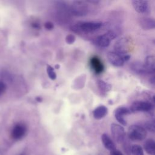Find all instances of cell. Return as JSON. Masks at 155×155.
I'll return each instance as SVG.
<instances>
[{
  "instance_id": "30bf717a",
  "label": "cell",
  "mask_w": 155,
  "mask_h": 155,
  "mask_svg": "<svg viewBox=\"0 0 155 155\" xmlns=\"http://www.w3.org/2000/svg\"><path fill=\"white\" fill-rule=\"evenodd\" d=\"M131 113L130 108L125 107H119L114 111V117L121 125L125 126L127 125V122L124 118V116L129 114Z\"/></svg>"
},
{
  "instance_id": "277c9868",
  "label": "cell",
  "mask_w": 155,
  "mask_h": 155,
  "mask_svg": "<svg viewBox=\"0 0 155 155\" xmlns=\"http://www.w3.org/2000/svg\"><path fill=\"white\" fill-rule=\"evenodd\" d=\"M111 133L114 140L118 143H123L125 139V131L124 128L119 124L113 123L111 125Z\"/></svg>"
},
{
  "instance_id": "4fadbf2b",
  "label": "cell",
  "mask_w": 155,
  "mask_h": 155,
  "mask_svg": "<svg viewBox=\"0 0 155 155\" xmlns=\"http://www.w3.org/2000/svg\"><path fill=\"white\" fill-rule=\"evenodd\" d=\"M101 140L103 145L107 150L111 151L116 149V145L114 142L108 134L104 133L101 136Z\"/></svg>"
},
{
  "instance_id": "d4e9b609",
  "label": "cell",
  "mask_w": 155,
  "mask_h": 155,
  "mask_svg": "<svg viewBox=\"0 0 155 155\" xmlns=\"http://www.w3.org/2000/svg\"><path fill=\"white\" fill-rule=\"evenodd\" d=\"M44 27L45 28L48 30H51L54 28V25L52 22H47L45 23L44 24Z\"/></svg>"
},
{
  "instance_id": "6da1fadb",
  "label": "cell",
  "mask_w": 155,
  "mask_h": 155,
  "mask_svg": "<svg viewBox=\"0 0 155 155\" xmlns=\"http://www.w3.org/2000/svg\"><path fill=\"white\" fill-rule=\"evenodd\" d=\"M133 48L134 42L129 36H124L118 39L114 45V51L122 56L129 54Z\"/></svg>"
},
{
  "instance_id": "7a4b0ae2",
  "label": "cell",
  "mask_w": 155,
  "mask_h": 155,
  "mask_svg": "<svg viewBox=\"0 0 155 155\" xmlns=\"http://www.w3.org/2000/svg\"><path fill=\"white\" fill-rule=\"evenodd\" d=\"M127 136L129 139L133 141H141L147 136L146 129L139 125H132L128 130Z\"/></svg>"
},
{
  "instance_id": "5b68a950",
  "label": "cell",
  "mask_w": 155,
  "mask_h": 155,
  "mask_svg": "<svg viewBox=\"0 0 155 155\" xmlns=\"http://www.w3.org/2000/svg\"><path fill=\"white\" fill-rule=\"evenodd\" d=\"M116 34L111 31H108L107 33L97 36L95 39V44L101 47H107L110 45V42L112 39L115 38Z\"/></svg>"
},
{
  "instance_id": "8992f818",
  "label": "cell",
  "mask_w": 155,
  "mask_h": 155,
  "mask_svg": "<svg viewBox=\"0 0 155 155\" xmlns=\"http://www.w3.org/2000/svg\"><path fill=\"white\" fill-rule=\"evenodd\" d=\"M131 4L134 10L139 13L147 14L150 12V5L147 1L134 0Z\"/></svg>"
},
{
  "instance_id": "d6986e66",
  "label": "cell",
  "mask_w": 155,
  "mask_h": 155,
  "mask_svg": "<svg viewBox=\"0 0 155 155\" xmlns=\"http://www.w3.org/2000/svg\"><path fill=\"white\" fill-rule=\"evenodd\" d=\"M145 128L151 132L155 133V117L147 120L145 123Z\"/></svg>"
},
{
  "instance_id": "52a82bcc",
  "label": "cell",
  "mask_w": 155,
  "mask_h": 155,
  "mask_svg": "<svg viewBox=\"0 0 155 155\" xmlns=\"http://www.w3.org/2000/svg\"><path fill=\"white\" fill-rule=\"evenodd\" d=\"M27 132V127L23 123H18L13 128L11 136L15 140H19L22 139Z\"/></svg>"
},
{
  "instance_id": "7402d4cb",
  "label": "cell",
  "mask_w": 155,
  "mask_h": 155,
  "mask_svg": "<svg viewBox=\"0 0 155 155\" xmlns=\"http://www.w3.org/2000/svg\"><path fill=\"white\" fill-rule=\"evenodd\" d=\"M123 143H124V146H123V147H124V150L125 153H126L127 154H128V155H130V154H131V147L130 145V144H129L127 142L125 141V140L123 142Z\"/></svg>"
},
{
  "instance_id": "2e32d148",
  "label": "cell",
  "mask_w": 155,
  "mask_h": 155,
  "mask_svg": "<svg viewBox=\"0 0 155 155\" xmlns=\"http://www.w3.org/2000/svg\"><path fill=\"white\" fill-rule=\"evenodd\" d=\"M145 151L149 155H155V140L152 139H147L143 145Z\"/></svg>"
},
{
  "instance_id": "cb8c5ba5",
  "label": "cell",
  "mask_w": 155,
  "mask_h": 155,
  "mask_svg": "<svg viewBox=\"0 0 155 155\" xmlns=\"http://www.w3.org/2000/svg\"><path fill=\"white\" fill-rule=\"evenodd\" d=\"M6 88L7 87L5 83L2 81H0V96L4 93V92L6 90Z\"/></svg>"
},
{
  "instance_id": "ac0fdd59",
  "label": "cell",
  "mask_w": 155,
  "mask_h": 155,
  "mask_svg": "<svg viewBox=\"0 0 155 155\" xmlns=\"http://www.w3.org/2000/svg\"><path fill=\"white\" fill-rule=\"evenodd\" d=\"M97 85H98L100 90L101 91H102L103 93H107V92L110 91L111 89V85L110 84H108L102 80H98Z\"/></svg>"
},
{
  "instance_id": "8fae6325",
  "label": "cell",
  "mask_w": 155,
  "mask_h": 155,
  "mask_svg": "<svg viewBox=\"0 0 155 155\" xmlns=\"http://www.w3.org/2000/svg\"><path fill=\"white\" fill-rule=\"evenodd\" d=\"M90 64L95 73L101 74L104 71V65L101 60L97 56L92 57L90 59Z\"/></svg>"
},
{
  "instance_id": "44dd1931",
  "label": "cell",
  "mask_w": 155,
  "mask_h": 155,
  "mask_svg": "<svg viewBox=\"0 0 155 155\" xmlns=\"http://www.w3.org/2000/svg\"><path fill=\"white\" fill-rule=\"evenodd\" d=\"M47 74H48V77L51 79L54 80L56 78V74L54 72V69L51 66H50L49 65H47Z\"/></svg>"
},
{
  "instance_id": "3957f363",
  "label": "cell",
  "mask_w": 155,
  "mask_h": 155,
  "mask_svg": "<svg viewBox=\"0 0 155 155\" xmlns=\"http://www.w3.org/2000/svg\"><path fill=\"white\" fill-rule=\"evenodd\" d=\"M154 109V105L145 101H136L132 103L130 107L131 113L136 112H150Z\"/></svg>"
},
{
  "instance_id": "603a6c76",
  "label": "cell",
  "mask_w": 155,
  "mask_h": 155,
  "mask_svg": "<svg viewBox=\"0 0 155 155\" xmlns=\"http://www.w3.org/2000/svg\"><path fill=\"white\" fill-rule=\"evenodd\" d=\"M65 41L68 44H71L75 41V36L73 35H68L65 38Z\"/></svg>"
},
{
  "instance_id": "f1b7e54d",
  "label": "cell",
  "mask_w": 155,
  "mask_h": 155,
  "mask_svg": "<svg viewBox=\"0 0 155 155\" xmlns=\"http://www.w3.org/2000/svg\"><path fill=\"white\" fill-rule=\"evenodd\" d=\"M153 42H154V44H155V39H154V40H153Z\"/></svg>"
},
{
  "instance_id": "83f0119b",
  "label": "cell",
  "mask_w": 155,
  "mask_h": 155,
  "mask_svg": "<svg viewBox=\"0 0 155 155\" xmlns=\"http://www.w3.org/2000/svg\"><path fill=\"white\" fill-rule=\"evenodd\" d=\"M153 101L155 103V95H154V96H153Z\"/></svg>"
},
{
  "instance_id": "5bb4252c",
  "label": "cell",
  "mask_w": 155,
  "mask_h": 155,
  "mask_svg": "<svg viewBox=\"0 0 155 155\" xmlns=\"http://www.w3.org/2000/svg\"><path fill=\"white\" fill-rule=\"evenodd\" d=\"M108 113V108L105 105H100L96 107L93 111V117L96 119H101L104 117Z\"/></svg>"
},
{
  "instance_id": "484cf974",
  "label": "cell",
  "mask_w": 155,
  "mask_h": 155,
  "mask_svg": "<svg viewBox=\"0 0 155 155\" xmlns=\"http://www.w3.org/2000/svg\"><path fill=\"white\" fill-rule=\"evenodd\" d=\"M110 155H123L122 153L118 150H114L113 151H110Z\"/></svg>"
},
{
  "instance_id": "7c38bea8",
  "label": "cell",
  "mask_w": 155,
  "mask_h": 155,
  "mask_svg": "<svg viewBox=\"0 0 155 155\" xmlns=\"http://www.w3.org/2000/svg\"><path fill=\"white\" fill-rule=\"evenodd\" d=\"M139 25L144 30L155 28V19L150 17H142L139 19Z\"/></svg>"
},
{
  "instance_id": "9c48e42d",
  "label": "cell",
  "mask_w": 155,
  "mask_h": 155,
  "mask_svg": "<svg viewBox=\"0 0 155 155\" xmlns=\"http://www.w3.org/2000/svg\"><path fill=\"white\" fill-rule=\"evenodd\" d=\"M107 58L111 64L114 67H120L124 65L125 62L123 56L116 53V51H109L107 54Z\"/></svg>"
},
{
  "instance_id": "ba28073f",
  "label": "cell",
  "mask_w": 155,
  "mask_h": 155,
  "mask_svg": "<svg viewBox=\"0 0 155 155\" xmlns=\"http://www.w3.org/2000/svg\"><path fill=\"white\" fill-rule=\"evenodd\" d=\"M102 24L99 22H84L79 24V29L85 33H92L98 30Z\"/></svg>"
},
{
  "instance_id": "4316f807",
  "label": "cell",
  "mask_w": 155,
  "mask_h": 155,
  "mask_svg": "<svg viewBox=\"0 0 155 155\" xmlns=\"http://www.w3.org/2000/svg\"><path fill=\"white\" fill-rule=\"evenodd\" d=\"M150 82L153 85H155V75L150 79Z\"/></svg>"
},
{
  "instance_id": "f546056e",
  "label": "cell",
  "mask_w": 155,
  "mask_h": 155,
  "mask_svg": "<svg viewBox=\"0 0 155 155\" xmlns=\"http://www.w3.org/2000/svg\"><path fill=\"white\" fill-rule=\"evenodd\" d=\"M21 155H25V154H21Z\"/></svg>"
},
{
  "instance_id": "9a60e30c",
  "label": "cell",
  "mask_w": 155,
  "mask_h": 155,
  "mask_svg": "<svg viewBox=\"0 0 155 155\" xmlns=\"http://www.w3.org/2000/svg\"><path fill=\"white\" fill-rule=\"evenodd\" d=\"M144 64L150 73L155 72V56H147L145 58Z\"/></svg>"
},
{
  "instance_id": "e0dca14e",
  "label": "cell",
  "mask_w": 155,
  "mask_h": 155,
  "mask_svg": "<svg viewBox=\"0 0 155 155\" xmlns=\"http://www.w3.org/2000/svg\"><path fill=\"white\" fill-rule=\"evenodd\" d=\"M131 69L137 73L140 74H146L150 73L149 71L146 68L144 63L142 64L141 62H133L131 64Z\"/></svg>"
},
{
  "instance_id": "ffe728a7",
  "label": "cell",
  "mask_w": 155,
  "mask_h": 155,
  "mask_svg": "<svg viewBox=\"0 0 155 155\" xmlns=\"http://www.w3.org/2000/svg\"><path fill=\"white\" fill-rule=\"evenodd\" d=\"M131 153L133 155H143V151L140 145L134 144L131 146Z\"/></svg>"
}]
</instances>
